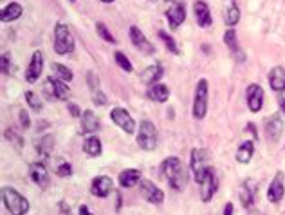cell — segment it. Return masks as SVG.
<instances>
[{
    "label": "cell",
    "instance_id": "obj_1",
    "mask_svg": "<svg viewBox=\"0 0 285 215\" xmlns=\"http://www.w3.org/2000/svg\"><path fill=\"white\" fill-rule=\"evenodd\" d=\"M161 172L166 177L168 184L175 192H182L186 188V184H188V170H186V166L182 165V161L179 157H168V159H164L163 165H161Z\"/></svg>",
    "mask_w": 285,
    "mask_h": 215
},
{
    "label": "cell",
    "instance_id": "obj_2",
    "mask_svg": "<svg viewBox=\"0 0 285 215\" xmlns=\"http://www.w3.org/2000/svg\"><path fill=\"white\" fill-rule=\"evenodd\" d=\"M2 199H4L6 208L11 215H26L29 211V201L11 186L2 188Z\"/></svg>",
    "mask_w": 285,
    "mask_h": 215
},
{
    "label": "cell",
    "instance_id": "obj_3",
    "mask_svg": "<svg viewBox=\"0 0 285 215\" xmlns=\"http://www.w3.org/2000/svg\"><path fill=\"white\" fill-rule=\"evenodd\" d=\"M211 170L209 166V154L206 148H193L191 150V172L197 183H202L206 179L208 172Z\"/></svg>",
    "mask_w": 285,
    "mask_h": 215
},
{
    "label": "cell",
    "instance_id": "obj_4",
    "mask_svg": "<svg viewBox=\"0 0 285 215\" xmlns=\"http://www.w3.org/2000/svg\"><path fill=\"white\" fill-rule=\"evenodd\" d=\"M55 51L58 54H67L74 51V38L65 24L58 22L55 27Z\"/></svg>",
    "mask_w": 285,
    "mask_h": 215
},
{
    "label": "cell",
    "instance_id": "obj_5",
    "mask_svg": "<svg viewBox=\"0 0 285 215\" xmlns=\"http://www.w3.org/2000/svg\"><path fill=\"white\" fill-rule=\"evenodd\" d=\"M159 136H157V129L154 127V123L150 121H141L139 125V134H137V145H139L143 150H154L157 147Z\"/></svg>",
    "mask_w": 285,
    "mask_h": 215
},
{
    "label": "cell",
    "instance_id": "obj_6",
    "mask_svg": "<svg viewBox=\"0 0 285 215\" xmlns=\"http://www.w3.org/2000/svg\"><path fill=\"white\" fill-rule=\"evenodd\" d=\"M208 112V81L200 80L195 89V98H193V116L197 120H202Z\"/></svg>",
    "mask_w": 285,
    "mask_h": 215
},
{
    "label": "cell",
    "instance_id": "obj_7",
    "mask_svg": "<svg viewBox=\"0 0 285 215\" xmlns=\"http://www.w3.org/2000/svg\"><path fill=\"white\" fill-rule=\"evenodd\" d=\"M44 90L47 92L49 98H58L67 101L71 92H69V87L65 81L58 80V78H47V81L44 83Z\"/></svg>",
    "mask_w": 285,
    "mask_h": 215
},
{
    "label": "cell",
    "instance_id": "obj_8",
    "mask_svg": "<svg viewBox=\"0 0 285 215\" xmlns=\"http://www.w3.org/2000/svg\"><path fill=\"white\" fill-rule=\"evenodd\" d=\"M139 190L143 193V197L152 204H161L164 201V192L159 186H155L152 181L148 179H141L139 181Z\"/></svg>",
    "mask_w": 285,
    "mask_h": 215
},
{
    "label": "cell",
    "instance_id": "obj_9",
    "mask_svg": "<svg viewBox=\"0 0 285 215\" xmlns=\"http://www.w3.org/2000/svg\"><path fill=\"white\" fill-rule=\"evenodd\" d=\"M110 118H112L114 123H116L119 129L125 130L127 134H134V130H136V121L132 120V116L128 114L127 111H125V109H121V107L112 109V112H110Z\"/></svg>",
    "mask_w": 285,
    "mask_h": 215
},
{
    "label": "cell",
    "instance_id": "obj_10",
    "mask_svg": "<svg viewBox=\"0 0 285 215\" xmlns=\"http://www.w3.org/2000/svg\"><path fill=\"white\" fill-rule=\"evenodd\" d=\"M285 175L283 172H276L274 179L272 183L269 184V190H267V201L269 202H280L283 199V193H285Z\"/></svg>",
    "mask_w": 285,
    "mask_h": 215
},
{
    "label": "cell",
    "instance_id": "obj_11",
    "mask_svg": "<svg viewBox=\"0 0 285 215\" xmlns=\"http://www.w3.org/2000/svg\"><path fill=\"white\" fill-rule=\"evenodd\" d=\"M245 96H247V105L251 112H258L263 105V89L258 83H251L245 90Z\"/></svg>",
    "mask_w": 285,
    "mask_h": 215
},
{
    "label": "cell",
    "instance_id": "obj_12",
    "mask_svg": "<svg viewBox=\"0 0 285 215\" xmlns=\"http://www.w3.org/2000/svg\"><path fill=\"white\" fill-rule=\"evenodd\" d=\"M42 71H44V54H42V51H35L31 56V63H29L28 72H26V80L29 83H35L40 78Z\"/></svg>",
    "mask_w": 285,
    "mask_h": 215
},
{
    "label": "cell",
    "instance_id": "obj_13",
    "mask_svg": "<svg viewBox=\"0 0 285 215\" xmlns=\"http://www.w3.org/2000/svg\"><path fill=\"white\" fill-rule=\"evenodd\" d=\"M130 40H132V44L136 45L137 49L141 51V53H145V54L155 53V47L146 40V36L143 35V31H141L139 27H136V26L130 27Z\"/></svg>",
    "mask_w": 285,
    "mask_h": 215
},
{
    "label": "cell",
    "instance_id": "obj_14",
    "mask_svg": "<svg viewBox=\"0 0 285 215\" xmlns=\"http://www.w3.org/2000/svg\"><path fill=\"white\" fill-rule=\"evenodd\" d=\"M200 186H202V190H200V195H202V201L208 202L211 201V197L215 195V192H217V186H218V179H217V174H215V170L208 172V175H206V179L200 183Z\"/></svg>",
    "mask_w": 285,
    "mask_h": 215
},
{
    "label": "cell",
    "instance_id": "obj_15",
    "mask_svg": "<svg viewBox=\"0 0 285 215\" xmlns=\"http://www.w3.org/2000/svg\"><path fill=\"white\" fill-rule=\"evenodd\" d=\"M166 17H168L170 26H172V29H177V27L184 22V18H186L184 6H182L181 2H173V4H170V8H168V11H166Z\"/></svg>",
    "mask_w": 285,
    "mask_h": 215
},
{
    "label": "cell",
    "instance_id": "obj_16",
    "mask_svg": "<svg viewBox=\"0 0 285 215\" xmlns=\"http://www.w3.org/2000/svg\"><path fill=\"white\" fill-rule=\"evenodd\" d=\"M29 175H31V179L35 181L38 186H42V188L49 186V172H47L44 163H33V165L29 166Z\"/></svg>",
    "mask_w": 285,
    "mask_h": 215
},
{
    "label": "cell",
    "instance_id": "obj_17",
    "mask_svg": "<svg viewBox=\"0 0 285 215\" xmlns=\"http://www.w3.org/2000/svg\"><path fill=\"white\" fill-rule=\"evenodd\" d=\"M193 11H195V18H197V24H199L200 27H209L213 24L211 11H209L208 4H206L204 0H197V2H195Z\"/></svg>",
    "mask_w": 285,
    "mask_h": 215
},
{
    "label": "cell",
    "instance_id": "obj_18",
    "mask_svg": "<svg viewBox=\"0 0 285 215\" xmlns=\"http://www.w3.org/2000/svg\"><path fill=\"white\" fill-rule=\"evenodd\" d=\"M112 190V179L109 175H100V177H94L92 179V193L98 195V197H107Z\"/></svg>",
    "mask_w": 285,
    "mask_h": 215
},
{
    "label": "cell",
    "instance_id": "obj_19",
    "mask_svg": "<svg viewBox=\"0 0 285 215\" xmlns=\"http://www.w3.org/2000/svg\"><path fill=\"white\" fill-rule=\"evenodd\" d=\"M265 132L267 136L271 138V141H278V139H280L281 132H283V120H281L280 114H274V116H271L267 120Z\"/></svg>",
    "mask_w": 285,
    "mask_h": 215
},
{
    "label": "cell",
    "instance_id": "obj_20",
    "mask_svg": "<svg viewBox=\"0 0 285 215\" xmlns=\"http://www.w3.org/2000/svg\"><path fill=\"white\" fill-rule=\"evenodd\" d=\"M269 83H271L272 90H276V92L285 90V69L280 67V65L272 67L271 72H269Z\"/></svg>",
    "mask_w": 285,
    "mask_h": 215
},
{
    "label": "cell",
    "instance_id": "obj_21",
    "mask_svg": "<svg viewBox=\"0 0 285 215\" xmlns=\"http://www.w3.org/2000/svg\"><path fill=\"white\" fill-rule=\"evenodd\" d=\"M82 134H92L100 129V120L96 118V114L92 111H85L82 116Z\"/></svg>",
    "mask_w": 285,
    "mask_h": 215
},
{
    "label": "cell",
    "instance_id": "obj_22",
    "mask_svg": "<svg viewBox=\"0 0 285 215\" xmlns=\"http://www.w3.org/2000/svg\"><path fill=\"white\" fill-rule=\"evenodd\" d=\"M161 76H163V67H161L159 63H154V65H150V67H146L145 71L141 72V80H143V83H146V85L157 83V81L161 80Z\"/></svg>",
    "mask_w": 285,
    "mask_h": 215
},
{
    "label": "cell",
    "instance_id": "obj_23",
    "mask_svg": "<svg viewBox=\"0 0 285 215\" xmlns=\"http://www.w3.org/2000/svg\"><path fill=\"white\" fill-rule=\"evenodd\" d=\"M139 181H141V172L137 168H128V170H123L119 174V184H121L123 188H132Z\"/></svg>",
    "mask_w": 285,
    "mask_h": 215
},
{
    "label": "cell",
    "instance_id": "obj_24",
    "mask_svg": "<svg viewBox=\"0 0 285 215\" xmlns=\"http://www.w3.org/2000/svg\"><path fill=\"white\" fill-rule=\"evenodd\" d=\"M224 20L229 27H235L240 22V9L236 8L235 0H227L226 2V11H224Z\"/></svg>",
    "mask_w": 285,
    "mask_h": 215
},
{
    "label": "cell",
    "instance_id": "obj_25",
    "mask_svg": "<svg viewBox=\"0 0 285 215\" xmlns=\"http://www.w3.org/2000/svg\"><path fill=\"white\" fill-rule=\"evenodd\" d=\"M148 98L157 101V103H164L170 98V89L166 85H163V83H154L148 89Z\"/></svg>",
    "mask_w": 285,
    "mask_h": 215
},
{
    "label": "cell",
    "instance_id": "obj_26",
    "mask_svg": "<svg viewBox=\"0 0 285 215\" xmlns=\"http://www.w3.org/2000/svg\"><path fill=\"white\" fill-rule=\"evenodd\" d=\"M20 17H22V6L19 2H10V4L2 9V13H0L2 22H13V20H17Z\"/></svg>",
    "mask_w": 285,
    "mask_h": 215
},
{
    "label": "cell",
    "instance_id": "obj_27",
    "mask_svg": "<svg viewBox=\"0 0 285 215\" xmlns=\"http://www.w3.org/2000/svg\"><path fill=\"white\" fill-rule=\"evenodd\" d=\"M253 154H254V145H253V141H245V143L240 145L238 150H236V161L242 163V165H247V163L251 161Z\"/></svg>",
    "mask_w": 285,
    "mask_h": 215
},
{
    "label": "cell",
    "instance_id": "obj_28",
    "mask_svg": "<svg viewBox=\"0 0 285 215\" xmlns=\"http://www.w3.org/2000/svg\"><path fill=\"white\" fill-rule=\"evenodd\" d=\"M35 147H37L40 156L47 157L51 150H53V147H55V139H53V136H42V138H38L35 141Z\"/></svg>",
    "mask_w": 285,
    "mask_h": 215
},
{
    "label": "cell",
    "instance_id": "obj_29",
    "mask_svg": "<svg viewBox=\"0 0 285 215\" xmlns=\"http://www.w3.org/2000/svg\"><path fill=\"white\" fill-rule=\"evenodd\" d=\"M83 148H85V152L91 157H98L103 152V145H101V141L98 138H87Z\"/></svg>",
    "mask_w": 285,
    "mask_h": 215
},
{
    "label": "cell",
    "instance_id": "obj_30",
    "mask_svg": "<svg viewBox=\"0 0 285 215\" xmlns=\"http://www.w3.org/2000/svg\"><path fill=\"white\" fill-rule=\"evenodd\" d=\"M51 69H53V71L58 74V80L65 81V83L73 81V78H74L73 71H71L69 67H65V65H62V63H53V65H51Z\"/></svg>",
    "mask_w": 285,
    "mask_h": 215
},
{
    "label": "cell",
    "instance_id": "obj_31",
    "mask_svg": "<svg viewBox=\"0 0 285 215\" xmlns=\"http://www.w3.org/2000/svg\"><path fill=\"white\" fill-rule=\"evenodd\" d=\"M4 136H6V139H8V141L17 148V150H22L24 148V138L15 129H8L4 132Z\"/></svg>",
    "mask_w": 285,
    "mask_h": 215
},
{
    "label": "cell",
    "instance_id": "obj_32",
    "mask_svg": "<svg viewBox=\"0 0 285 215\" xmlns=\"http://www.w3.org/2000/svg\"><path fill=\"white\" fill-rule=\"evenodd\" d=\"M224 44L229 47V51L233 54H238L240 47H238V42H236V33L235 29H229V31L224 33Z\"/></svg>",
    "mask_w": 285,
    "mask_h": 215
},
{
    "label": "cell",
    "instance_id": "obj_33",
    "mask_svg": "<svg viewBox=\"0 0 285 215\" xmlns=\"http://www.w3.org/2000/svg\"><path fill=\"white\" fill-rule=\"evenodd\" d=\"M253 190L249 188V183H244L242 184V188H240V201L244 206H251V202H253L254 195H253Z\"/></svg>",
    "mask_w": 285,
    "mask_h": 215
},
{
    "label": "cell",
    "instance_id": "obj_34",
    "mask_svg": "<svg viewBox=\"0 0 285 215\" xmlns=\"http://www.w3.org/2000/svg\"><path fill=\"white\" fill-rule=\"evenodd\" d=\"M159 38L164 42V45L168 47V51L173 54H179V47H177V44L173 42V38L170 35H168L166 31H159Z\"/></svg>",
    "mask_w": 285,
    "mask_h": 215
},
{
    "label": "cell",
    "instance_id": "obj_35",
    "mask_svg": "<svg viewBox=\"0 0 285 215\" xmlns=\"http://www.w3.org/2000/svg\"><path fill=\"white\" fill-rule=\"evenodd\" d=\"M96 31H98V35L103 38L105 42H110V44H116V38L112 36V33L107 29V26H105L103 22H96Z\"/></svg>",
    "mask_w": 285,
    "mask_h": 215
},
{
    "label": "cell",
    "instance_id": "obj_36",
    "mask_svg": "<svg viewBox=\"0 0 285 215\" xmlns=\"http://www.w3.org/2000/svg\"><path fill=\"white\" fill-rule=\"evenodd\" d=\"M26 99H28V103L31 109H35L37 112L42 111V99L38 98V94H35L33 90H28V92H26Z\"/></svg>",
    "mask_w": 285,
    "mask_h": 215
},
{
    "label": "cell",
    "instance_id": "obj_37",
    "mask_svg": "<svg viewBox=\"0 0 285 215\" xmlns=\"http://www.w3.org/2000/svg\"><path fill=\"white\" fill-rule=\"evenodd\" d=\"M114 58H116V62H118V65L123 69V71H127V72H130V71H132V63H130V60H128L127 56H125V54L121 53V51H118V53L114 54Z\"/></svg>",
    "mask_w": 285,
    "mask_h": 215
},
{
    "label": "cell",
    "instance_id": "obj_38",
    "mask_svg": "<svg viewBox=\"0 0 285 215\" xmlns=\"http://www.w3.org/2000/svg\"><path fill=\"white\" fill-rule=\"evenodd\" d=\"M87 81H89V87H91V92H98L100 89V78L96 74L94 71H89L87 72Z\"/></svg>",
    "mask_w": 285,
    "mask_h": 215
},
{
    "label": "cell",
    "instance_id": "obj_39",
    "mask_svg": "<svg viewBox=\"0 0 285 215\" xmlns=\"http://www.w3.org/2000/svg\"><path fill=\"white\" fill-rule=\"evenodd\" d=\"M56 174L60 175V177H69V175L73 174V166H71V163H65L62 161L58 166H56Z\"/></svg>",
    "mask_w": 285,
    "mask_h": 215
},
{
    "label": "cell",
    "instance_id": "obj_40",
    "mask_svg": "<svg viewBox=\"0 0 285 215\" xmlns=\"http://www.w3.org/2000/svg\"><path fill=\"white\" fill-rule=\"evenodd\" d=\"M2 72H4V74H13L15 72L13 63H11V56L8 53L2 54Z\"/></svg>",
    "mask_w": 285,
    "mask_h": 215
},
{
    "label": "cell",
    "instance_id": "obj_41",
    "mask_svg": "<svg viewBox=\"0 0 285 215\" xmlns=\"http://www.w3.org/2000/svg\"><path fill=\"white\" fill-rule=\"evenodd\" d=\"M92 103H94L96 107H100V105H107V96L103 94V90L92 92Z\"/></svg>",
    "mask_w": 285,
    "mask_h": 215
},
{
    "label": "cell",
    "instance_id": "obj_42",
    "mask_svg": "<svg viewBox=\"0 0 285 215\" xmlns=\"http://www.w3.org/2000/svg\"><path fill=\"white\" fill-rule=\"evenodd\" d=\"M20 123H22L24 129H29L31 127V121H29V114L26 111H20Z\"/></svg>",
    "mask_w": 285,
    "mask_h": 215
},
{
    "label": "cell",
    "instance_id": "obj_43",
    "mask_svg": "<svg viewBox=\"0 0 285 215\" xmlns=\"http://www.w3.org/2000/svg\"><path fill=\"white\" fill-rule=\"evenodd\" d=\"M69 112L73 114L74 118H80L82 116V111H80V107H78L76 103H69Z\"/></svg>",
    "mask_w": 285,
    "mask_h": 215
},
{
    "label": "cell",
    "instance_id": "obj_44",
    "mask_svg": "<svg viewBox=\"0 0 285 215\" xmlns=\"http://www.w3.org/2000/svg\"><path fill=\"white\" fill-rule=\"evenodd\" d=\"M78 215H94L91 210H89V206H85V204H82L80 206V211H78Z\"/></svg>",
    "mask_w": 285,
    "mask_h": 215
},
{
    "label": "cell",
    "instance_id": "obj_45",
    "mask_svg": "<svg viewBox=\"0 0 285 215\" xmlns=\"http://www.w3.org/2000/svg\"><path fill=\"white\" fill-rule=\"evenodd\" d=\"M60 211H62V215H69L71 211H69V204H65V202H60L58 204Z\"/></svg>",
    "mask_w": 285,
    "mask_h": 215
},
{
    "label": "cell",
    "instance_id": "obj_46",
    "mask_svg": "<svg viewBox=\"0 0 285 215\" xmlns=\"http://www.w3.org/2000/svg\"><path fill=\"white\" fill-rule=\"evenodd\" d=\"M224 215H233V202H227L224 206Z\"/></svg>",
    "mask_w": 285,
    "mask_h": 215
},
{
    "label": "cell",
    "instance_id": "obj_47",
    "mask_svg": "<svg viewBox=\"0 0 285 215\" xmlns=\"http://www.w3.org/2000/svg\"><path fill=\"white\" fill-rule=\"evenodd\" d=\"M247 130L254 136V138H256V127H254L253 123H247Z\"/></svg>",
    "mask_w": 285,
    "mask_h": 215
},
{
    "label": "cell",
    "instance_id": "obj_48",
    "mask_svg": "<svg viewBox=\"0 0 285 215\" xmlns=\"http://www.w3.org/2000/svg\"><path fill=\"white\" fill-rule=\"evenodd\" d=\"M101 2H105V4H110V2H114V0H101Z\"/></svg>",
    "mask_w": 285,
    "mask_h": 215
},
{
    "label": "cell",
    "instance_id": "obj_49",
    "mask_svg": "<svg viewBox=\"0 0 285 215\" xmlns=\"http://www.w3.org/2000/svg\"><path fill=\"white\" fill-rule=\"evenodd\" d=\"M281 109H283V111H285V101H283V103H281Z\"/></svg>",
    "mask_w": 285,
    "mask_h": 215
},
{
    "label": "cell",
    "instance_id": "obj_50",
    "mask_svg": "<svg viewBox=\"0 0 285 215\" xmlns=\"http://www.w3.org/2000/svg\"><path fill=\"white\" fill-rule=\"evenodd\" d=\"M71 2H73V0H71Z\"/></svg>",
    "mask_w": 285,
    "mask_h": 215
}]
</instances>
